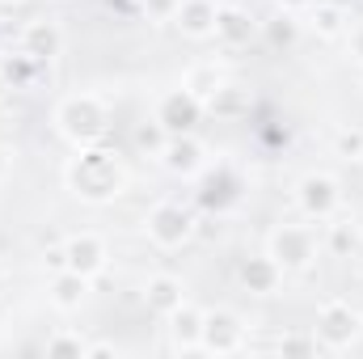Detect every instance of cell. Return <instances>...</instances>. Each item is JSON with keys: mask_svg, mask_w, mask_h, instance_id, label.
<instances>
[{"mask_svg": "<svg viewBox=\"0 0 363 359\" xmlns=\"http://www.w3.org/2000/svg\"><path fill=\"white\" fill-rule=\"evenodd\" d=\"M64 178H68V190L77 199H85V203H110V199H118L127 190V170L97 144L77 148V157L68 161Z\"/></svg>", "mask_w": 363, "mask_h": 359, "instance_id": "1", "label": "cell"}, {"mask_svg": "<svg viewBox=\"0 0 363 359\" xmlns=\"http://www.w3.org/2000/svg\"><path fill=\"white\" fill-rule=\"evenodd\" d=\"M106 123H110V110H106V101H101L97 93H72V97H64L60 110H55V127H60V136H64L72 148L97 144V140L106 136Z\"/></svg>", "mask_w": 363, "mask_h": 359, "instance_id": "2", "label": "cell"}, {"mask_svg": "<svg viewBox=\"0 0 363 359\" xmlns=\"http://www.w3.org/2000/svg\"><path fill=\"white\" fill-rule=\"evenodd\" d=\"M363 330L359 309H351L347 300H325L321 313H317V343L325 351H347Z\"/></svg>", "mask_w": 363, "mask_h": 359, "instance_id": "3", "label": "cell"}, {"mask_svg": "<svg viewBox=\"0 0 363 359\" xmlns=\"http://www.w3.org/2000/svg\"><path fill=\"white\" fill-rule=\"evenodd\" d=\"M271 258L283 270H304L317 258V233L308 224H283L271 233Z\"/></svg>", "mask_w": 363, "mask_h": 359, "instance_id": "4", "label": "cell"}, {"mask_svg": "<svg viewBox=\"0 0 363 359\" xmlns=\"http://www.w3.org/2000/svg\"><path fill=\"white\" fill-rule=\"evenodd\" d=\"M144 228H148V241H152V245L178 250V245L190 241V233H194V216H190L182 203H157V207L148 211Z\"/></svg>", "mask_w": 363, "mask_h": 359, "instance_id": "5", "label": "cell"}, {"mask_svg": "<svg viewBox=\"0 0 363 359\" xmlns=\"http://www.w3.org/2000/svg\"><path fill=\"white\" fill-rule=\"evenodd\" d=\"M245 347V326L237 313L228 309H216V313H203V338H199V351L207 355H233Z\"/></svg>", "mask_w": 363, "mask_h": 359, "instance_id": "6", "label": "cell"}, {"mask_svg": "<svg viewBox=\"0 0 363 359\" xmlns=\"http://www.w3.org/2000/svg\"><path fill=\"white\" fill-rule=\"evenodd\" d=\"M296 199H300V211L308 220H330L342 207V190H338V182L330 178V174H308V178L300 182Z\"/></svg>", "mask_w": 363, "mask_h": 359, "instance_id": "7", "label": "cell"}, {"mask_svg": "<svg viewBox=\"0 0 363 359\" xmlns=\"http://www.w3.org/2000/svg\"><path fill=\"white\" fill-rule=\"evenodd\" d=\"M203 110H207V106H203L194 93L174 89V93H165V97L157 101V123H161L169 136H190L194 123L203 118Z\"/></svg>", "mask_w": 363, "mask_h": 359, "instance_id": "8", "label": "cell"}, {"mask_svg": "<svg viewBox=\"0 0 363 359\" xmlns=\"http://www.w3.org/2000/svg\"><path fill=\"white\" fill-rule=\"evenodd\" d=\"M161 161H165V170L178 174V178H199V174L207 170V148H203L194 136H169Z\"/></svg>", "mask_w": 363, "mask_h": 359, "instance_id": "9", "label": "cell"}, {"mask_svg": "<svg viewBox=\"0 0 363 359\" xmlns=\"http://www.w3.org/2000/svg\"><path fill=\"white\" fill-rule=\"evenodd\" d=\"M216 0H178V9H174V26H178L186 38H194V43H203V38H211L216 34Z\"/></svg>", "mask_w": 363, "mask_h": 359, "instance_id": "10", "label": "cell"}, {"mask_svg": "<svg viewBox=\"0 0 363 359\" xmlns=\"http://www.w3.org/2000/svg\"><path fill=\"white\" fill-rule=\"evenodd\" d=\"M64 258H68V270H81V275L93 279V275L106 270V241L97 233H77V237H68Z\"/></svg>", "mask_w": 363, "mask_h": 359, "instance_id": "11", "label": "cell"}, {"mask_svg": "<svg viewBox=\"0 0 363 359\" xmlns=\"http://www.w3.org/2000/svg\"><path fill=\"white\" fill-rule=\"evenodd\" d=\"M89 275H81V270H55L51 275V304L60 309V313H77L85 300H89Z\"/></svg>", "mask_w": 363, "mask_h": 359, "instance_id": "12", "label": "cell"}, {"mask_svg": "<svg viewBox=\"0 0 363 359\" xmlns=\"http://www.w3.org/2000/svg\"><path fill=\"white\" fill-rule=\"evenodd\" d=\"M60 47H64V34H60V26L47 21V17H38V21H30V26L21 30V51L34 55V60H43V64H51V60L60 55Z\"/></svg>", "mask_w": 363, "mask_h": 359, "instance_id": "13", "label": "cell"}, {"mask_svg": "<svg viewBox=\"0 0 363 359\" xmlns=\"http://www.w3.org/2000/svg\"><path fill=\"white\" fill-rule=\"evenodd\" d=\"M165 321H169V343H174V351H199V338H203V313H199L190 300H182Z\"/></svg>", "mask_w": 363, "mask_h": 359, "instance_id": "14", "label": "cell"}, {"mask_svg": "<svg viewBox=\"0 0 363 359\" xmlns=\"http://www.w3.org/2000/svg\"><path fill=\"white\" fill-rule=\"evenodd\" d=\"M254 34H258V26H254L250 13H241V9H220V13H216V34H211V38H216L220 47H233V51H237V47H245Z\"/></svg>", "mask_w": 363, "mask_h": 359, "instance_id": "15", "label": "cell"}, {"mask_svg": "<svg viewBox=\"0 0 363 359\" xmlns=\"http://www.w3.org/2000/svg\"><path fill=\"white\" fill-rule=\"evenodd\" d=\"M182 300H186V287H182V279H174V275H152L144 283V304L157 317H169Z\"/></svg>", "mask_w": 363, "mask_h": 359, "instance_id": "16", "label": "cell"}, {"mask_svg": "<svg viewBox=\"0 0 363 359\" xmlns=\"http://www.w3.org/2000/svg\"><path fill=\"white\" fill-rule=\"evenodd\" d=\"M279 279H283V267L274 263L271 254L241 263V283H245V292H254V296H274V292H279Z\"/></svg>", "mask_w": 363, "mask_h": 359, "instance_id": "17", "label": "cell"}, {"mask_svg": "<svg viewBox=\"0 0 363 359\" xmlns=\"http://www.w3.org/2000/svg\"><path fill=\"white\" fill-rule=\"evenodd\" d=\"M241 190H237V178H233V170L228 165H216V170H203V190H199V199L207 203V207H216V211H224L233 199H237Z\"/></svg>", "mask_w": 363, "mask_h": 359, "instance_id": "18", "label": "cell"}, {"mask_svg": "<svg viewBox=\"0 0 363 359\" xmlns=\"http://www.w3.org/2000/svg\"><path fill=\"white\" fill-rule=\"evenodd\" d=\"M38 72H43V60L26 55L21 47H17V55H0V77L9 81V89H30L38 81Z\"/></svg>", "mask_w": 363, "mask_h": 359, "instance_id": "19", "label": "cell"}, {"mask_svg": "<svg viewBox=\"0 0 363 359\" xmlns=\"http://www.w3.org/2000/svg\"><path fill=\"white\" fill-rule=\"evenodd\" d=\"M224 81H228V77H224V72H220L216 64H194V68H190V72L182 77V89L194 93V97H199V101L207 106V101H211L216 93L224 89Z\"/></svg>", "mask_w": 363, "mask_h": 359, "instance_id": "20", "label": "cell"}, {"mask_svg": "<svg viewBox=\"0 0 363 359\" xmlns=\"http://www.w3.org/2000/svg\"><path fill=\"white\" fill-rule=\"evenodd\" d=\"M325 250L330 254H338V258H351L355 250H359V228H355V220H347V216H330V224H325Z\"/></svg>", "mask_w": 363, "mask_h": 359, "instance_id": "21", "label": "cell"}, {"mask_svg": "<svg viewBox=\"0 0 363 359\" xmlns=\"http://www.w3.org/2000/svg\"><path fill=\"white\" fill-rule=\"evenodd\" d=\"M308 26H313L321 38H338V34H347V30H351V21H347V9H342V4H313V9H308Z\"/></svg>", "mask_w": 363, "mask_h": 359, "instance_id": "22", "label": "cell"}, {"mask_svg": "<svg viewBox=\"0 0 363 359\" xmlns=\"http://www.w3.org/2000/svg\"><path fill=\"white\" fill-rule=\"evenodd\" d=\"M207 110H211V114H245V110H250V93L241 89V85H228V81H224V89L207 101Z\"/></svg>", "mask_w": 363, "mask_h": 359, "instance_id": "23", "label": "cell"}, {"mask_svg": "<svg viewBox=\"0 0 363 359\" xmlns=\"http://www.w3.org/2000/svg\"><path fill=\"white\" fill-rule=\"evenodd\" d=\"M165 144H169V131H165L157 118L135 127V148H140V153H152V157H161V153H165Z\"/></svg>", "mask_w": 363, "mask_h": 359, "instance_id": "24", "label": "cell"}, {"mask_svg": "<svg viewBox=\"0 0 363 359\" xmlns=\"http://www.w3.org/2000/svg\"><path fill=\"white\" fill-rule=\"evenodd\" d=\"M267 38H271L274 47H291V43L300 38V21H296L291 13H279L271 26H267Z\"/></svg>", "mask_w": 363, "mask_h": 359, "instance_id": "25", "label": "cell"}, {"mask_svg": "<svg viewBox=\"0 0 363 359\" xmlns=\"http://www.w3.org/2000/svg\"><path fill=\"white\" fill-rule=\"evenodd\" d=\"M85 338H77V334H51L47 343H43V351L47 355H85Z\"/></svg>", "mask_w": 363, "mask_h": 359, "instance_id": "26", "label": "cell"}, {"mask_svg": "<svg viewBox=\"0 0 363 359\" xmlns=\"http://www.w3.org/2000/svg\"><path fill=\"white\" fill-rule=\"evenodd\" d=\"M334 148H338V157H347V161H359V157H363V131H359V127H347V131H338Z\"/></svg>", "mask_w": 363, "mask_h": 359, "instance_id": "27", "label": "cell"}, {"mask_svg": "<svg viewBox=\"0 0 363 359\" xmlns=\"http://www.w3.org/2000/svg\"><path fill=\"white\" fill-rule=\"evenodd\" d=\"M317 334L313 338H304V334H291V338H279V351L283 355H317Z\"/></svg>", "mask_w": 363, "mask_h": 359, "instance_id": "28", "label": "cell"}, {"mask_svg": "<svg viewBox=\"0 0 363 359\" xmlns=\"http://www.w3.org/2000/svg\"><path fill=\"white\" fill-rule=\"evenodd\" d=\"M140 4H144V13L157 17V21H169L174 9H178V0H140Z\"/></svg>", "mask_w": 363, "mask_h": 359, "instance_id": "29", "label": "cell"}, {"mask_svg": "<svg viewBox=\"0 0 363 359\" xmlns=\"http://www.w3.org/2000/svg\"><path fill=\"white\" fill-rule=\"evenodd\" d=\"M351 55L363 64V26H355V30H351Z\"/></svg>", "mask_w": 363, "mask_h": 359, "instance_id": "30", "label": "cell"}, {"mask_svg": "<svg viewBox=\"0 0 363 359\" xmlns=\"http://www.w3.org/2000/svg\"><path fill=\"white\" fill-rule=\"evenodd\" d=\"M9 170H13V153H9V148H0V182L9 178Z\"/></svg>", "mask_w": 363, "mask_h": 359, "instance_id": "31", "label": "cell"}, {"mask_svg": "<svg viewBox=\"0 0 363 359\" xmlns=\"http://www.w3.org/2000/svg\"><path fill=\"white\" fill-rule=\"evenodd\" d=\"M283 9H296V4H313V0H279Z\"/></svg>", "mask_w": 363, "mask_h": 359, "instance_id": "32", "label": "cell"}, {"mask_svg": "<svg viewBox=\"0 0 363 359\" xmlns=\"http://www.w3.org/2000/svg\"><path fill=\"white\" fill-rule=\"evenodd\" d=\"M4 93H9V81H4V77H0V97H4Z\"/></svg>", "mask_w": 363, "mask_h": 359, "instance_id": "33", "label": "cell"}, {"mask_svg": "<svg viewBox=\"0 0 363 359\" xmlns=\"http://www.w3.org/2000/svg\"><path fill=\"white\" fill-rule=\"evenodd\" d=\"M359 287H363V263H359Z\"/></svg>", "mask_w": 363, "mask_h": 359, "instance_id": "34", "label": "cell"}, {"mask_svg": "<svg viewBox=\"0 0 363 359\" xmlns=\"http://www.w3.org/2000/svg\"><path fill=\"white\" fill-rule=\"evenodd\" d=\"M0 287H4V267H0Z\"/></svg>", "mask_w": 363, "mask_h": 359, "instance_id": "35", "label": "cell"}, {"mask_svg": "<svg viewBox=\"0 0 363 359\" xmlns=\"http://www.w3.org/2000/svg\"><path fill=\"white\" fill-rule=\"evenodd\" d=\"M4 4H17V0H4Z\"/></svg>", "mask_w": 363, "mask_h": 359, "instance_id": "36", "label": "cell"}, {"mask_svg": "<svg viewBox=\"0 0 363 359\" xmlns=\"http://www.w3.org/2000/svg\"><path fill=\"white\" fill-rule=\"evenodd\" d=\"M359 161H363V157H359Z\"/></svg>", "mask_w": 363, "mask_h": 359, "instance_id": "37", "label": "cell"}]
</instances>
